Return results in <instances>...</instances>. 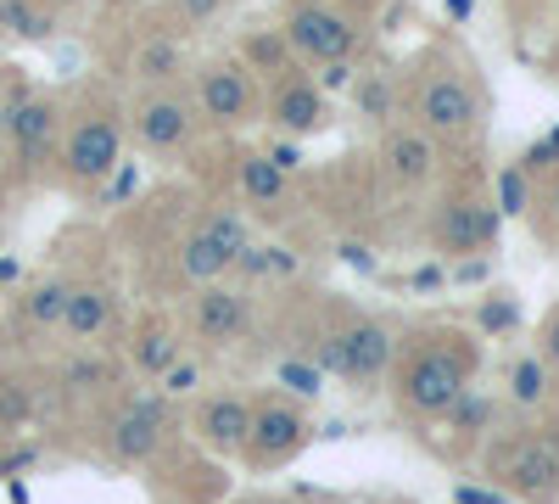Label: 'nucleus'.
<instances>
[{
  "instance_id": "obj_32",
  "label": "nucleus",
  "mask_w": 559,
  "mask_h": 504,
  "mask_svg": "<svg viewBox=\"0 0 559 504\" xmlns=\"http://www.w3.org/2000/svg\"><path fill=\"white\" fill-rule=\"evenodd\" d=\"M263 157H269L280 174H292V168H302V141H274Z\"/></svg>"
},
{
  "instance_id": "obj_11",
  "label": "nucleus",
  "mask_w": 559,
  "mask_h": 504,
  "mask_svg": "<svg viewBox=\"0 0 559 504\" xmlns=\"http://www.w3.org/2000/svg\"><path fill=\"white\" fill-rule=\"evenodd\" d=\"M163 437H168V403L163 398H134V403L118 409L107 448H112V460L140 466V460H152V454L163 448Z\"/></svg>"
},
{
  "instance_id": "obj_15",
  "label": "nucleus",
  "mask_w": 559,
  "mask_h": 504,
  "mask_svg": "<svg viewBox=\"0 0 559 504\" xmlns=\"http://www.w3.org/2000/svg\"><path fill=\"white\" fill-rule=\"evenodd\" d=\"M112 319H118V297H112V286H102V281H79V286L68 292L62 337H73V342H96V337L112 331Z\"/></svg>"
},
{
  "instance_id": "obj_34",
  "label": "nucleus",
  "mask_w": 559,
  "mask_h": 504,
  "mask_svg": "<svg viewBox=\"0 0 559 504\" xmlns=\"http://www.w3.org/2000/svg\"><path fill=\"white\" fill-rule=\"evenodd\" d=\"M342 84H353V62H324L319 90H342Z\"/></svg>"
},
{
  "instance_id": "obj_22",
  "label": "nucleus",
  "mask_w": 559,
  "mask_h": 504,
  "mask_svg": "<svg viewBox=\"0 0 559 504\" xmlns=\"http://www.w3.org/2000/svg\"><path fill=\"white\" fill-rule=\"evenodd\" d=\"M0 34L12 39H51L57 34V12L45 0H7L0 7Z\"/></svg>"
},
{
  "instance_id": "obj_24",
  "label": "nucleus",
  "mask_w": 559,
  "mask_h": 504,
  "mask_svg": "<svg viewBox=\"0 0 559 504\" xmlns=\"http://www.w3.org/2000/svg\"><path fill=\"white\" fill-rule=\"evenodd\" d=\"M134 359H140V371H146V376H168L185 353H179L174 331H146V337H140V348H134Z\"/></svg>"
},
{
  "instance_id": "obj_39",
  "label": "nucleus",
  "mask_w": 559,
  "mask_h": 504,
  "mask_svg": "<svg viewBox=\"0 0 559 504\" xmlns=\"http://www.w3.org/2000/svg\"><path fill=\"white\" fill-rule=\"evenodd\" d=\"M342 7H347V12H369V7H376V0H342Z\"/></svg>"
},
{
  "instance_id": "obj_33",
  "label": "nucleus",
  "mask_w": 559,
  "mask_h": 504,
  "mask_svg": "<svg viewBox=\"0 0 559 504\" xmlns=\"http://www.w3.org/2000/svg\"><path fill=\"white\" fill-rule=\"evenodd\" d=\"M448 415H453L459 426H481V421H487V403H481V398H471V392H464V398H459V403L448 409Z\"/></svg>"
},
{
  "instance_id": "obj_29",
  "label": "nucleus",
  "mask_w": 559,
  "mask_h": 504,
  "mask_svg": "<svg viewBox=\"0 0 559 504\" xmlns=\"http://www.w3.org/2000/svg\"><path fill=\"white\" fill-rule=\"evenodd\" d=\"M197 382H202V371H197L191 359H179L174 371L163 376V392H168V398H185V392H197Z\"/></svg>"
},
{
  "instance_id": "obj_12",
  "label": "nucleus",
  "mask_w": 559,
  "mask_h": 504,
  "mask_svg": "<svg viewBox=\"0 0 559 504\" xmlns=\"http://www.w3.org/2000/svg\"><path fill=\"white\" fill-rule=\"evenodd\" d=\"M437 242L448 253H487L498 242V202H487V197H448L437 208Z\"/></svg>"
},
{
  "instance_id": "obj_18",
  "label": "nucleus",
  "mask_w": 559,
  "mask_h": 504,
  "mask_svg": "<svg viewBox=\"0 0 559 504\" xmlns=\"http://www.w3.org/2000/svg\"><path fill=\"white\" fill-rule=\"evenodd\" d=\"M197 331H202V342H218V348L236 342L247 331V297L236 286H224V281L202 286V297H197Z\"/></svg>"
},
{
  "instance_id": "obj_5",
  "label": "nucleus",
  "mask_w": 559,
  "mask_h": 504,
  "mask_svg": "<svg viewBox=\"0 0 559 504\" xmlns=\"http://www.w3.org/2000/svg\"><path fill=\"white\" fill-rule=\"evenodd\" d=\"M492 477L526 504H548L559 493V448L548 437H515V443L498 448Z\"/></svg>"
},
{
  "instance_id": "obj_41",
  "label": "nucleus",
  "mask_w": 559,
  "mask_h": 504,
  "mask_svg": "<svg viewBox=\"0 0 559 504\" xmlns=\"http://www.w3.org/2000/svg\"><path fill=\"white\" fill-rule=\"evenodd\" d=\"M7 191H12V186H7V168H0V208H7Z\"/></svg>"
},
{
  "instance_id": "obj_8",
  "label": "nucleus",
  "mask_w": 559,
  "mask_h": 504,
  "mask_svg": "<svg viewBox=\"0 0 559 504\" xmlns=\"http://www.w3.org/2000/svg\"><path fill=\"white\" fill-rule=\"evenodd\" d=\"M197 113L207 118V124H247L252 113H258V84H252V73L241 68V62H229V57H218V62H207V68H197Z\"/></svg>"
},
{
  "instance_id": "obj_30",
  "label": "nucleus",
  "mask_w": 559,
  "mask_h": 504,
  "mask_svg": "<svg viewBox=\"0 0 559 504\" xmlns=\"http://www.w3.org/2000/svg\"><path fill=\"white\" fill-rule=\"evenodd\" d=\"M224 7H229V0H179V17L191 23V28H202V23H218Z\"/></svg>"
},
{
  "instance_id": "obj_26",
  "label": "nucleus",
  "mask_w": 559,
  "mask_h": 504,
  "mask_svg": "<svg viewBox=\"0 0 559 504\" xmlns=\"http://www.w3.org/2000/svg\"><path fill=\"white\" fill-rule=\"evenodd\" d=\"M280 387L297 392V398H319L324 392V371L313 359H286V364H280Z\"/></svg>"
},
{
  "instance_id": "obj_31",
  "label": "nucleus",
  "mask_w": 559,
  "mask_h": 504,
  "mask_svg": "<svg viewBox=\"0 0 559 504\" xmlns=\"http://www.w3.org/2000/svg\"><path fill=\"white\" fill-rule=\"evenodd\" d=\"M68 387H79V392H96V387H107L112 382V371H107V364H73V371L62 376Z\"/></svg>"
},
{
  "instance_id": "obj_16",
  "label": "nucleus",
  "mask_w": 559,
  "mask_h": 504,
  "mask_svg": "<svg viewBox=\"0 0 559 504\" xmlns=\"http://www.w3.org/2000/svg\"><path fill=\"white\" fill-rule=\"evenodd\" d=\"M381 163H386V174L397 179V186H426V179L437 174V141L426 129H392L381 141Z\"/></svg>"
},
{
  "instance_id": "obj_40",
  "label": "nucleus",
  "mask_w": 559,
  "mask_h": 504,
  "mask_svg": "<svg viewBox=\"0 0 559 504\" xmlns=\"http://www.w3.org/2000/svg\"><path fill=\"white\" fill-rule=\"evenodd\" d=\"M548 208H554V219H559V179H554V186H548Z\"/></svg>"
},
{
  "instance_id": "obj_37",
  "label": "nucleus",
  "mask_w": 559,
  "mask_h": 504,
  "mask_svg": "<svg viewBox=\"0 0 559 504\" xmlns=\"http://www.w3.org/2000/svg\"><path fill=\"white\" fill-rule=\"evenodd\" d=\"M342 253H347V263H358V269H369V253H364V247H358V242H347V247H342Z\"/></svg>"
},
{
  "instance_id": "obj_38",
  "label": "nucleus",
  "mask_w": 559,
  "mask_h": 504,
  "mask_svg": "<svg viewBox=\"0 0 559 504\" xmlns=\"http://www.w3.org/2000/svg\"><path fill=\"white\" fill-rule=\"evenodd\" d=\"M448 17H471V0H448Z\"/></svg>"
},
{
  "instance_id": "obj_35",
  "label": "nucleus",
  "mask_w": 559,
  "mask_h": 504,
  "mask_svg": "<svg viewBox=\"0 0 559 504\" xmlns=\"http://www.w3.org/2000/svg\"><path fill=\"white\" fill-rule=\"evenodd\" d=\"M543 364H554V371H559V314L548 319V326H543V353H537Z\"/></svg>"
},
{
  "instance_id": "obj_21",
  "label": "nucleus",
  "mask_w": 559,
  "mask_h": 504,
  "mask_svg": "<svg viewBox=\"0 0 559 504\" xmlns=\"http://www.w3.org/2000/svg\"><path fill=\"white\" fill-rule=\"evenodd\" d=\"M134 73L146 79L152 90L174 84V79L185 73V45H179V39H168V34L146 39V45H140V51H134Z\"/></svg>"
},
{
  "instance_id": "obj_10",
  "label": "nucleus",
  "mask_w": 559,
  "mask_h": 504,
  "mask_svg": "<svg viewBox=\"0 0 559 504\" xmlns=\"http://www.w3.org/2000/svg\"><path fill=\"white\" fill-rule=\"evenodd\" d=\"M302 443H308V421L297 403H258L252 409V437H247L252 466H286Z\"/></svg>"
},
{
  "instance_id": "obj_6",
  "label": "nucleus",
  "mask_w": 559,
  "mask_h": 504,
  "mask_svg": "<svg viewBox=\"0 0 559 504\" xmlns=\"http://www.w3.org/2000/svg\"><path fill=\"white\" fill-rule=\"evenodd\" d=\"M414 124L431 134H471L481 124V107H476V90L464 84L459 73H426L414 90Z\"/></svg>"
},
{
  "instance_id": "obj_36",
  "label": "nucleus",
  "mask_w": 559,
  "mask_h": 504,
  "mask_svg": "<svg viewBox=\"0 0 559 504\" xmlns=\"http://www.w3.org/2000/svg\"><path fill=\"white\" fill-rule=\"evenodd\" d=\"M453 499H459V504H509L503 493H487V488H459Z\"/></svg>"
},
{
  "instance_id": "obj_23",
  "label": "nucleus",
  "mask_w": 559,
  "mask_h": 504,
  "mask_svg": "<svg viewBox=\"0 0 559 504\" xmlns=\"http://www.w3.org/2000/svg\"><path fill=\"white\" fill-rule=\"evenodd\" d=\"M241 191H247L252 208H280L286 202V174H280L263 152H252V157H241Z\"/></svg>"
},
{
  "instance_id": "obj_25",
  "label": "nucleus",
  "mask_w": 559,
  "mask_h": 504,
  "mask_svg": "<svg viewBox=\"0 0 559 504\" xmlns=\"http://www.w3.org/2000/svg\"><path fill=\"white\" fill-rule=\"evenodd\" d=\"M548 364L543 359H515V371H509V398L515 403H543V392H548Z\"/></svg>"
},
{
  "instance_id": "obj_43",
  "label": "nucleus",
  "mask_w": 559,
  "mask_h": 504,
  "mask_svg": "<svg viewBox=\"0 0 559 504\" xmlns=\"http://www.w3.org/2000/svg\"><path fill=\"white\" fill-rule=\"evenodd\" d=\"M0 7H7V0H0Z\"/></svg>"
},
{
  "instance_id": "obj_13",
  "label": "nucleus",
  "mask_w": 559,
  "mask_h": 504,
  "mask_svg": "<svg viewBox=\"0 0 559 504\" xmlns=\"http://www.w3.org/2000/svg\"><path fill=\"white\" fill-rule=\"evenodd\" d=\"M197 437H202L213 454H247L252 403H247L241 392H213V398L197 409Z\"/></svg>"
},
{
  "instance_id": "obj_17",
  "label": "nucleus",
  "mask_w": 559,
  "mask_h": 504,
  "mask_svg": "<svg viewBox=\"0 0 559 504\" xmlns=\"http://www.w3.org/2000/svg\"><path fill=\"white\" fill-rule=\"evenodd\" d=\"M236 258H241V253L229 247L224 236H213L207 224H197V231L179 242V274H185L191 286H213V281H224V274L236 269Z\"/></svg>"
},
{
  "instance_id": "obj_14",
  "label": "nucleus",
  "mask_w": 559,
  "mask_h": 504,
  "mask_svg": "<svg viewBox=\"0 0 559 504\" xmlns=\"http://www.w3.org/2000/svg\"><path fill=\"white\" fill-rule=\"evenodd\" d=\"M269 118L286 129V134H313V129L324 124V90H319V79H302V73L274 79Z\"/></svg>"
},
{
  "instance_id": "obj_42",
  "label": "nucleus",
  "mask_w": 559,
  "mask_h": 504,
  "mask_svg": "<svg viewBox=\"0 0 559 504\" xmlns=\"http://www.w3.org/2000/svg\"><path fill=\"white\" fill-rule=\"evenodd\" d=\"M247 504H263V499H247Z\"/></svg>"
},
{
  "instance_id": "obj_3",
  "label": "nucleus",
  "mask_w": 559,
  "mask_h": 504,
  "mask_svg": "<svg viewBox=\"0 0 559 504\" xmlns=\"http://www.w3.org/2000/svg\"><path fill=\"white\" fill-rule=\"evenodd\" d=\"M0 134L17 168H39L51 163L62 146V102L45 90H12V102L0 107Z\"/></svg>"
},
{
  "instance_id": "obj_28",
  "label": "nucleus",
  "mask_w": 559,
  "mask_h": 504,
  "mask_svg": "<svg viewBox=\"0 0 559 504\" xmlns=\"http://www.w3.org/2000/svg\"><path fill=\"white\" fill-rule=\"evenodd\" d=\"M358 107H364V118H386V107H392V90H386V79H364V90H358Z\"/></svg>"
},
{
  "instance_id": "obj_7",
  "label": "nucleus",
  "mask_w": 559,
  "mask_h": 504,
  "mask_svg": "<svg viewBox=\"0 0 559 504\" xmlns=\"http://www.w3.org/2000/svg\"><path fill=\"white\" fill-rule=\"evenodd\" d=\"M471 392L464 387V364L448 348H426L403 364V403L419 415H448V409Z\"/></svg>"
},
{
  "instance_id": "obj_4",
  "label": "nucleus",
  "mask_w": 559,
  "mask_h": 504,
  "mask_svg": "<svg viewBox=\"0 0 559 504\" xmlns=\"http://www.w3.org/2000/svg\"><path fill=\"white\" fill-rule=\"evenodd\" d=\"M392 348H397V342H392V331L381 326V319H347L342 331L324 337V348H319V371H331V376H342V382L369 387V382H381V376H386Z\"/></svg>"
},
{
  "instance_id": "obj_2",
  "label": "nucleus",
  "mask_w": 559,
  "mask_h": 504,
  "mask_svg": "<svg viewBox=\"0 0 559 504\" xmlns=\"http://www.w3.org/2000/svg\"><path fill=\"white\" fill-rule=\"evenodd\" d=\"M280 34H286L292 57H308V62H353L364 45L358 17L331 7V0H297L286 23H280Z\"/></svg>"
},
{
  "instance_id": "obj_20",
  "label": "nucleus",
  "mask_w": 559,
  "mask_h": 504,
  "mask_svg": "<svg viewBox=\"0 0 559 504\" xmlns=\"http://www.w3.org/2000/svg\"><path fill=\"white\" fill-rule=\"evenodd\" d=\"M241 57H247V73H263V79H286L292 73V45L280 28H252L241 39Z\"/></svg>"
},
{
  "instance_id": "obj_27",
  "label": "nucleus",
  "mask_w": 559,
  "mask_h": 504,
  "mask_svg": "<svg viewBox=\"0 0 559 504\" xmlns=\"http://www.w3.org/2000/svg\"><path fill=\"white\" fill-rule=\"evenodd\" d=\"M526 197H532L526 174H521V168H503V174H498V213H521Z\"/></svg>"
},
{
  "instance_id": "obj_19",
  "label": "nucleus",
  "mask_w": 559,
  "mask_h": 504,
  "mask_svg": "<svg viewBox=\"0 0 559 504\" xmlns=\"http://www.w3.org/2000/svg\"><path fill=\"white\" fill-rule=\"evenodd\" d=\"M68 292H73V281H62V274H39V281H28V292L17 297L23 326H34V331H62Z\"/></svg>"
},
{
  "instance_id": "obj_1",
  "label": "nucleus",
  "mask_w": 559,
  "mask_h": 504,
  "mask_svg": "<svg viewBox=\"0 0 559 504\" xmlns=\"http://www.w3.org/2000/svg\"><path fill=\"white\" fill-rule=\"evenodd\" d=\"M123 141H129V124L112 107H90L62 129L57 163L73 186H102V179H112L118 163H123Z\"/></svg>"
},
{
  "instance_id": "obj_9",
  "label": "nucleus",
  "mask_w": 559,
  "mask_h": 504,
  "mask_svg": "<svg viewBox=\"0 0 559 504\" xmlns=\"http://www.w3.org/2000/svg\"><path fill=\"white\" fill-rule=\"evenodd\" d=\"M191 129H197V107L179 96V90H146L140 96V107H134V118H129V134L146 152H179L185 141H191Z\"/></svg>"
}]
</instances>
